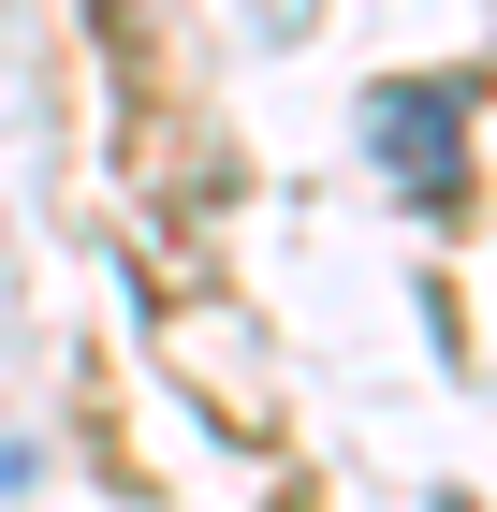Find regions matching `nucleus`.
<instances>
[{
    "label": "nucleus",
    "instance_id": "obj_1",
    "mask_svg": "<svg viewBox=\"0 0 497 512\" xmlns=\"http://www.w3.org/2000/svg\"><path fill=\"white\" fill-rule=\"evenodd\" d=\"M366 118H381L395 191H410V205H454V191H468V103H454V88H381Z\"/></svg>",
    "mask_w": 497,
    "mask_h": 512
}]
</instances>
